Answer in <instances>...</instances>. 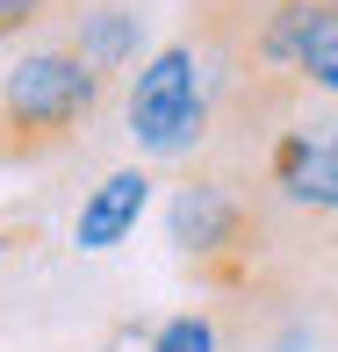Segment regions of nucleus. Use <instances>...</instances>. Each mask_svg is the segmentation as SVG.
<instances>
[{"label": "nucleus", "instance_id": "nucleus-1", "mask_svg": "<svg viewBox=\"0 0 338 352\" xmlns=\"http://www.w3.org/2000/svg\"><path fill=\"white\" fill-rule=\"evenodd\" d=\"M108 79L87 72L65 43H36L0 65V166H43L94 130Z\"/></svg>", "mask_w": 338, "mask_h": 352}, {"label": "nucleus", "instance_id": "nucleus-2", "mask_svg": "<svg viewBox=\"0 0 338 352\" xmlns=\"http://www.w3.org/2000/svg\"><path fill=\"white\" fill-rule=\"evenodd\" d=\"M123 116H130V137H137L144 158H195L202 144H209V101H202L195 51H187V43L151 51Z\"/></svg>", "mask_w": 338, "mask_h": 352}, {"label": "nucleus", "instance_id": "nucleus-3", "mask_svg": "<svg viewBox=\"0 0 338 352\" xmlns=\"http://www.w3.org/2000/svg\"><path fill=\"white\" fill-rule=\"evenodd\" d=\"M331 122H317V130H302V122H288V130L266 137V158H260V195L273 216L288 223H331V201H338V151H331Z\"/></svg>", "mask_w": 338, "mask_h": 352}, {"label": "nucleus", "instance_id": "nucleus-4", "mask_svg": "<svg viewBox=\"0 0 338 352\" xmlns=\"http://www.w3.org/2000/svg\"><path fill=\"white\" fill-rule=\"evenodd\" d=\"M137 36H144L137 0H79V14L65 22V36H58V43H65L87 72H101L108 87H116V72L137 58Z\"/></svg>", "mask_w": 338, "mask_h": 352}, {"label": "nucleus", "instance_id": "nucleus-5", "mask_svg": "<svg viewBox=\"0 0 338 352\" xmlns=\"http://www.w3.org/2000/svg\"><path fill=\"white\" fill-rule=\"evenodd\" d=\"M144 201H151V173H144V166H123V173H108V180L94 187L87 201H79L72 245H79V252H108V245H123V237L137 230Z\"/></svg>", "mask_w": 338, "mask_h": 352}, {"label": "nucleus", "instance_id": "nucleus-6", "mask_svg": "<svg viewBox=\"0 0 338 352\" xmlns=\"http://www.w3.org/2000/svg\"><path fill=\"white\" fill-rule=\"evenodd\" d=\"M79 0H0V36H36L51 22H72Z\"/></svg>", "mask_w": 338, "mask_h": 352}, {"label": "nucleus", "instance_id": "nucleus-7", "mask_svg": "<svg viewBox=\"0 0 338 352\" xmlns=\"http://www.w3.org/2000/svg\"><path fill=\"white\" fill-rule=\"evenodd\" d=\"M151 352H216V324H209V316H173L151 338Z\"/></svg>", "mask_w": 338, "mask_h": 352}, {"label": "nucleus", "instance_id": "nucleus-8", "mask_svg": "<svg viewBox=\"0 0 338 352\" xmlns=\"http://www.w3.org/2000/svg\"><path fill=\"white\" fill-rule=\"evenodd\" d=\"M0 245H8V237H0Z\"/></svg>", "mask_w": 338, "mask_h": 352}]
</instances>
